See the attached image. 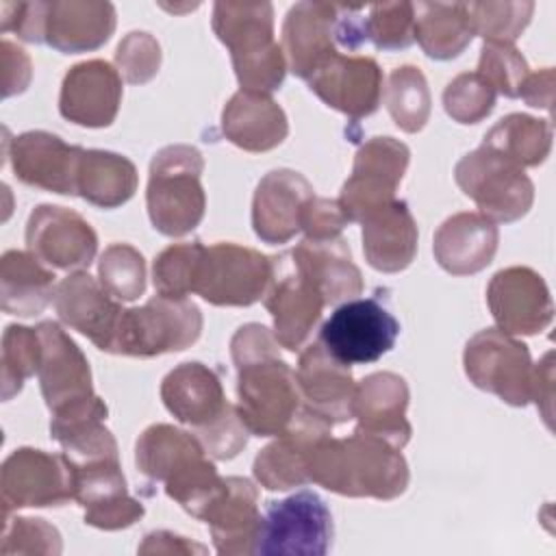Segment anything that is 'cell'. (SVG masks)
I'll return each mask as SVG.
<instances>
[{"mask_svg":"<svg viewBox=\"0 0 556 556\" xmlns=\"http://www.w3.org/2000/svg\"><path fill=\"white\" fill-rule=\"evenodd\" d=\"M278 345L261 324L241 326L230 341L237 365V413L256 437H278L302 408L295 371L280 358Z\"/></svg>","mask_w":556,"mask_h":556,"instance_id":"6da1fadb","label":"cell"},{"mask_svg":"<svg viewBox=\"0 0 556 556\" xmlns=\"http://www.w3.org/2000/svg\"><path fill=\"white\" fill-rule=\"evenodd\" d=\"M308 482L348 497L395 500L408 486V465L389 441L356 428L348 439L321 437L306 460Z\"/></svg>","mask_w":556,"mask_h":556,"instance_id":"7a4b0ae2","label":"cell"},{"mask_svg":"<svg viewBox=\"0 0 556 556\" xmlns=\"http://www.w3.org/2000/svg\"><path fill=\"white\" fill-rule=\"evenodd\" d=\"M135 463L148 480L163 484L167 497L195 519H202L224 489V478L206 458L200 439L169 424H154L141 432L135 445Z\"/></svg>","mask_w":556,"mask_h":556,"instance_id":"3957f363","label":"cell"},{"mask_svg":"<svg viewBox=\"0 0 556 556\" xmlns=\"http://www.w3.org/2000/svg\"><path fill=\"white\" fill-rule=\"evenodd\" d=\"M213 30L230 50L243 91L269 96L280 89L287 59L274 39V7L269 2H215Z\"/></svg>","mask_w":556,"mask_h":556,"instance_id":"277c9868","label":"cell"},{"mask_svg":"<svg viewBox=\"0 0 556 556\" xmlns=\"http://www.w3.org/2000/svg\"><path fill=\"white\" fill-rule=\"evenodd\" d=\"M202 172L204 159L193 146H167L152 156L146 202L150 222L161 235L182 237L202 222L206 208Z\"/></svg>","mask_w":556,"mask_h":556,"instance_id":"5b68a950","label":"cell"},{"mask_svg":"<svg viewBox=\"0 0 556 556\" xmlns=\"http://www.w3.org/2000/svg\"><path fill=\"white\" fill-rule=\"evenodd\" d=\"M200 332L202 313L191 300L156 293L143 306L122 313L111 352L139 358L180 352L193 345Z\"/></svg>","mask_w":556,"mask_h":556,"instance_id":"8992f818","label":"cell"},{"mask_svg":"<svg viewBox=\"0 0 556 556\" xmlns=\"http://www.w3.org/2000/svg\"><path fill=\"white\" fill-rule=\"evenodd\" d=\"M456 185L493 224L521 219L534 200V185L517 163L480 146L454 167Z\"/></svg>","mask_w":556,"mask_h":556,"instance_id":"52a82bcc","label":"cell"},{"mask_svg":"<svg viewBox=\"0 0 556 556\" xmlns=\"http://www.w3.org/2000/svg\"><path fill=\"white\" fill-rule=\"evenodd\" d=\"M332 543V515L313 491H298L269 502L261 515L254 554L263 556H324Z\"/></svg>","mask_w":556,"mask_h":556,"instance_id":"ba28073f","label":"cell"},{"mask_svg":"<svg viewBox=\"0 0 556 556\" xmlns=\"http://www.w3.org/2000/svg\"><path fill=\"white\" fill-rule=\"evenodd\" d=\"M271 276V256L237 243H215L200 254L193 293L215 306H250L265 298Z\"/></svg>","mask_w":556,"mask_h":556,"instance_id":"9c48e42d","label":"cell"},{"mask_svg":"<svg viewBox=\"0 0 556 556\" xmlns=\"http://www.w3.org/2000/svg\"><path fill=\"white\" fill-rule=\"evenodd\" d=\"M467 378L482 391L497 395L513 406H526L532 400L534 365L528 345L500 328H486L473 334L463 354Z\"/></svg>","mask_w":556,"mask_h":556,"instance_id":"30bf717a","label":"cell"},{"mask_svg":"<svg viewBox=\"0 0 556 556\" xmlns=\"http://www.w3.org/2000/svg\"><path fill=\"white\" fill-rule=\"evenodd\" d=\"M400 334V321L376 298L348 300L319 330L321 345L343 365H367L384 356Z\"/></svg>","mask_w":556,"mask_h":556,"instance_id":"8fae6325","label":"cell"},{"mask_svg":"<svg viewBox=\"0 0 556 556\" xmlns=\"http://www.w3.org/2000/svg\"><path fill=\"white\" fill-rule=\"evenodd\" d=\"M0 486L4 517L17 508L63 506L74 500V469L63 452L20 447L2 463Z\"/></svg>","mask_w":556,"mask_h":556,"instance_id":"7c38bea8","label":"cell"},{"mask_svg":"<svg viewBox=\"0 0 556 556\" xmlns=\"http://www.w3.org/2000/svg\"><path fill=\"white\" fill-rule=\"evenodd\" d=\"M408 159L406 143L393 137H374L358 148L352 176L339 195L348 222H363L369 213L395 200Z\"/></svg>","mask_w":556,"mask_h":556,"instance_id":"4fadbf2b","label":"cell"},{"mask_svg":"<svg viewBox=\"0 0 556 556\" xmlns=\"http://www.w3.org/2000/svg\"><path fill=\"white\" fill-rule=\"evenodd\" d=\"M271 261L274 276L263 302L274 317L276 341L295 352L308 339L326 302L317 287L298 269L289 252L271 256Z\"/></svg>","mask_w":556,"mask_h":556,"instance_id":"5bb4252c","label":"cell"},{"mask_svg":"<svg viewBox=\"0 0 556 556\" xmlns=\"http://www.w3.org/2000/svg\"><path fill=\"white\" fill-rule=\"evenodd\" d=\"M72 469L74 502L85 508V523L100 530H122L143 517V504L126 489L119 456L72 463Z\"/></svg>","mask_w":556,"mask_h":556,"instance_id":"9a60e30c","label":"cell"},{"mask_svg":"<svg viewBox=\"0 0 556 556\" xmlns=\"http://www.w3.org/2000/svg\"><path fill=\"white\" fill-rule=\"evenodd\" d=\"M486 302L506 334H536L552 324L554 304L545 280L530 267H506L486 287Z\"/></svg>","mask_w":556,"mask_h":556,"instance_id":"2e32d148","label":"cell"},{"mask_svg":"<svg viewBox=\"0 0 556 556\" xmlns=\"http://www.w3.org/2000/svg\"><path fill=\"white\" fill-rule=\"evenodd\" d=\"M26 245L30 254L54 269H83L96 256L98 237L78 213L41 204L28 217Z\"/></svg>","mask_w":556,"mask_h":556,"instance_id":"e0dca14e","label":"cell"},{"mask_svg":"<svg viewBox=\"0 0 556 556\" xmlns=\"http://www.w3.org/2000/svg\"><path fill=\"white\" fill-rule=\"evenodd\" d=\"M332 424L302 404L291 424L274 443L263 447L254 458V478L267 491H287L308 482L306 460L313 445L330 434Z\"/></svg>","mask_w":556,"mask_h":556,"instance_id":"ac0fdd59","label":"cell"},{"mask_svg":"<svg viewBox=\"0 0 556 556\" xmlns=\"http://www.w3.org/2000/svg\"><path fill=\"white\" fill-rule=\"evenodd\" d=\"M37 332L41 339L37 376L52 415L93 397L91 369L74 339L56 321H41Z\"/></svg>","mask_w":556,"mask_h":556,"instance_id":"d6986e66","label":"cell"},{"mask_svg":"<svg viewBox=\"0 0 556 556\" xmlns=\"http://www.w3.org/2000/svg\"><path fill=\"white\" fill-rule=\"evenodd\" d=\"M328 106L352 119L371 115L382 98V72L371 56L334 54L306 78Z\"/></svg>","mask_w":556,"mask_h":556,"instance_id":"ffe728a7","label":"cell"},{"mask_svg":"<svg viewBox=\"0 0 556 556\" xmlns=\"http://www.w3.org/2000/svg\"><path fill=\"white\" fill-rule=\"evenodd\" d=\"M80 146H70L46 130H28L11 139L9 161L17 180L28 187L76 195Z\"/></svg>","mask_w":556,"mask_h":556,"instance_id":"44dd1931","label":"cell"},{"mask_svg":"<svg viewBox=\"0 0 556 556\" xmlns=\"http://www.w3.org/2000/svg\"><path fill=\"white\" fill-rule=\"evenodd\" d=\"M161 400L178 421L193 428L195 437L213 430L235 410L217 374L198 361L182 363L163 378Z\"/></svg>","mask_w":556,"mask_h":556,"instance_id":"7402d4cb","label":"cell"},{"mask_svg":"<svg viewBox=\"0 0 556 556\" xmlns=\"http://www.w3.org/2000/svg\"><path fill=\"white\" fill-rule=\"evenodd\" d=\"M282 52L291 72L302 80H306L330 56L339 54V4H293L282 24Z\"/></svg>","mask_w":556,"mask_h":556,"instance_id":"603a6c76","label":"cell"},{"mask_svg":"<svg viewBox=\"0 0 556 556\" xmlns=\"http://www.w3.org/2000/svg\"><path fill=\"white\" fill-rule=\"evenodd\" d=\"M54 308L59 319L85 334L98 350L111 352L119 317L124 313L115 300L87 271H76L63 278L54 289Z\"/></svg>","mask_w":556,"mask_h":556,"instance_id":"cb8c5ba5","label":"cell"},{"mask_svg":"<svg viewBox=\"0 0 556 556\" xmlns=\"http://www.w3.org/2000/svg\"><path fill=\"white\" fill-rule=\"evenodd\" d=\"M119 102L122 76L102 59L76 63L67 70L61 83L59 111L65 119L78 126H109L117 117Z\"/></svg>","mask_w":556,"mask_h":556,"instance_id":"d4e9b609","label":"cell"},{"mask_svg":"<svg viewBox=\"0 0 556 556\" xmlns=\"http://www.w3.org/2000/svg\"><path fill=\"white\" fill-rule=\"evenodd\" d=\"M313 185L293 169H274L263 176L252 200V226L269 245L287 243L302 230V211L313 198Z\"/></svg>","mask_w":556,"mask_h":556,"instance_id":"484cf974","label":"cell"},{"mask_svg":"<svg viewBox=\"0 0 556 556\" xmlns=\"http://www.w3.org/2000/svg\"><path fill=\"white\" fill-rule=\"evenodd\" d=\"M298 387L302 404L321 415L330 424H341L352 417L354 378L350 365L339 363L321 341H313L298 361Z\"/></svg>","mask_w":556,"mask_h":556,"instance_id":"4316f807","label":"cell"},{"mask_svg":"<svg viewBox=\"0 0 556 556\" xmlns=\"http://www.w3.org/2000/svg\"><path fill=\"white\" fill-rule=\"evenodd\" d=\"M406 380L393 371L371 374L354 387L352 417L358 421L356 428L389 441L397 450L408 443L413 432L406 419Z\"/></svg>","mask_w":556,"mask_h":556,"instance_id":"83f0119b","label":"cell"},{"mask_svg":"<svg viewBox=\"0 0 556 556\" xmlns=\"http://www.w3.org/2000/svg\"><path fill=\"white\" fill-rule=\"evenodd\" d=\"M202 521L208 523L219 554H254L261 528L256 486L248 478H224V489L211 502Z\"/></svg>","mask_w":556,"mask_h":556,"instance_id":"f1b7e54d","label":"cell"},{"mask_svg":"<svg viewBox=\"0 0 556 556\" xmlns=\"http://www.w3.org/2000/svg\"><path fill=\"white\" fill-rule=\"evenodd\" d=\"M497 226L482 213H456L434 232L437 263L452 276H469L484 269L497 252Z\"/></svg>","mask_w":556,"mask_h":556,"instance_id":"f546056e","label":"cell"},{"mask_svg":"<svg viewBox=\"0 0 556 556\" xmlns=\"http://www.w3.org/2000/svg\"><path fill=\"white\" fill-rule=\"evenodd\" d=\"M115 30V7L111 2H46L43 43L78 54L100 48Z\"/></svg>","mask_w":556,"mask_h":556,"instance_id":"4dcf8cb0","label":"cell"},{"mask_svg":"<svg viewBox=\"0 0 556 556\" xmlns=\"http://www.w3.org/2000/svg\"><path fill=\"white\" fill-rule=\"evenodd\" d=\"M363 252L367 263L395 274L406 269L417 254V224L404 200H393L369 213L363 222Z\"/></svg>","mask_w":556,"mask_h":556,"instance_id":"1f68e13d","label":"cell"},{"mask_svg":"<svg viewBox=\"0 0 556 556\" xmlns=\"http://www.w3.org/2000/svg\"><path fill=\"white\" fill-rule=\"evenodd\" d=\"M289 254L298 269L317 287L326 304L352 300L363 291L361 269L352 263L343 237L321 241L304 239Z\"/></svg>","mask_w":556,"mask_h":556,"instance_id":"d6a6232c","label":"cell"},{"mask_svg":"<svg viewBox=\"0 0 556 556\" xmlns=\"http://www.w3.org/2000/svg\"><path fill=\"white\" fill-rule=\"evenodd\" d=\"M222 130L245 152H267L285 141L289 124L271 96L239 89L224 106Z\"/></svg>","mask_w":556,"mask_h":556,"instance_id":"836d02e7","label":"cell"},{"mask_svg":"<svg viewBox=\"0 0 556 556\" xmlns=\"http://www.w3.org/2000/svg\"><path fill=\"white\" fill-rule=\"evenodd\" d=\"M54 274L30 252L9 250L0 261L2 311L9 315H39L54 298Z\"/></svg>","mask_w":556,"mask_h":556,"instance_id":"e575fe53","label":"cell"},{"mask_svg":"<svg viewBox=\"0 0 556 556\" xmlns=\"http://www.w3.org/2000/svg\"><path fill=\"white\" fill-rule=\"evenodd\" d=\"M137 167L122 154L106 150H83L76 195L100 208H115L137 191Z\"/></svg>","mask_w":556,"mask_h":556,"instance_id":"d590c367","label":"cell"},{"mask_svg":"<svg viewBox=\"0 0 556 556\" xmlns=\"http://www.w3.org/2000/svg\"><path fill=\"white\" fill-rule=\"evenodd\" d=\"M413 37L430 59L458 56L473 37L465 2L413 4Z\"/></svg>","mask_w":556,"mask_h":556,"instance_id":"8d00e7d4","label":"cell"},{"mask_svg":"<svg viewBox=\"0 0 556 556\" xmlns=\"http://www.w3.org/2000/svg\"><path fill=\"white\" fill-rule=\"evenodd\" d=\"M482 146L500 152L519 167H534L552 150V124L523 113H510L484 135Z\"/></svg>","mask_w":556,"mask_h":556,"instance_id":"74e56055","label":"cell"},{"mask_svg":"<svg viewBox=\"0 0 556 556\" xmlns=\"http://www.w3.org/2000/svg\"><path fill=\"white\" fill-rule=\"evenodd\" d=\"M384 104L400 130L419 132L430 117V91L421 70L415 65L395 67L384 89Z\"/></svg>","mask_w":556,"mask_h":556,"instance_id":"f35d334b","label":"cell"},{"mask_svg":"<svg viewBox=\"0 0 556 556\" xmlns=\"http://www.w3.org/2000/svg\"><path fill=\"white\" fill-rule=\"evenodd\" d=\"M41 361V339L37 328L7 326L2 337V397L11 400L22 391L26 378L35 376Z\"/></svg>","mask_w":556,"mask_h":556,"instance_id":"ab89813d","label":"cell"},{"mask_svg":"<svg viewBox=\"0 0 556 556\" xmlns=\"http://www.w3.org/2000/svg\"><path fill=\"white\" fill-rule=\"evenodd\" d=\"M100 285L119 302H132L146 291V261L128 243L109 245L98 265Z\"/></svg>","mask_w":556,"mask_h":556,"instance_id":"60d3db41","label":"cell"},{"mask_svg":"<svg viewBox=\"0 0 556 556\" xmlns=\"http://www.w3.org/2000/svg\"><path fill=\"white\" fill-rule=\"evenodd\" d=\"M473 35L493 43H513L528 26L534 2H465Z\"/></svg>","mask_w":556,"mask_h":556,"instance_id":"b9f144b4","label":"cell"},{"mask_svg":"<svg viewBox=\"0 0 556 556\" xmlns=\"http://www.w3.org/2000/svg\"><path fill=\"white\" fill-rule=\"evenodd\" d=\"M202 250L204 245L200 241L165 248L154 258L152 267L156 293L163 298H187L189 293H193V280Z\"/></svg>","mask_w":556,"mask_h":556,"instance_id":"7bdbcfd3","label":"cell"},{"mask_svg":"<svg viewBox=\"0 0 556 556\" xmlns=\"http://www.w3.org/2000/svg\"><path fill=\"white\" fill-rule=\"evenodd\" d=\"M495 89L478 74H458L443 91L445 113L458 124H478L495 106Z\"/></svg>","mask_w":556,"mask_h":556,"instance_id":"ee69618b","label":"cell"},{"mask_svg":"<svg viewBox=\"0 0 556 556\" xmlns=\"http://www.w3.org/2000/svg\"><path fill=\"white\" fill-rule=\"evenodd\" d=\"M478 74L506 98H519L530 67L513 43L484 41L478 61Z\"/></svg>","mask_w":556,"mask_h":556,"instance_id":"f6af8a7d","label":"cell"},{"mask_svg":"<svg viewBox=\"0 0 556 556\" xmlns=\"http://www.w3.org/2000/svg\"><path fill=\"white\" fill-rule=\"evenodd\" d=\"M367 41L378 50L408 48L413 37V4L410 2H384L367 9Z\"/></svg>","mask_w":556,"mask_h":556,"instance_id":"bcb514c9","label":"cell"},{"mask_svg":"<svg viewBox=\"0 0 556 556\" xmlns=\"http://www.w3.org/2000/svg\"><path fill=\"white\" fill-rule=\"evenodd\" d=\"M2 554H59L61 534L46 519L4 517Z\"/></svg>","mask_w":556,"mask_h":556,"instance_id":"7dc6e473","label":"cell"},{"mask_svg":"<svg viewBox=\"0 0 556 556\" xmlns=\"http://www.w3.org/2000/svg\"><path fill=\"white\" fill-rule=\"evenodd\" d=\"M117 72L130 83L141 85L148 83L161 65V48L159 41L148 33H130L122 39L115 52Z\"/></svg>","mask_w":556,"mask_h":556,"instance_id":"c3c4849f","label":"cell"},{"mask_svg":"<svg viewBox=\"0 0 556 556\" xmlns=\"http://www.w3.org/2000/svg\"><path fill=\"white\" fill-rule=\"evenodd\" d=\"M348 217L339 204V200L317 198L313 195L302 211V230L306 239H334L341 237L343 226H348Z\"/></svg>","mask_w":556,"mask_h":556,"instance_id":"681fc988","label":"cell"},{"mask_svg":"<svg viewBox=\"0 0 556 556\" xmlns=\"http://www.w3.org/2000/svg\"><path fill=\"white\" fill-rule=\"evenodd\" d=\"M554 354L547 352L541 363L534 365L532 376V400L543 413L545 424L552 428V397H554V367H552Z\"/></svg>","mask_w":556,"mask_h":556,"instance_id":"f907efd6","label":"cell"},{"mask_svg":"<svg viewBox=\"0 0 556 556\" xmlns=\"http://www.w3.org/2000/svg\"><path fill=\"white\" fill-rule=\"evenodd\" d=\"M519 98L526 100V104L534 109H552L554 104V70L545 67L541 72L528 74Z\"/></svg>","mask_w":556,"mask_h":556,"instance_id":"816d5d0a","label":"cell"},{"mask_svg":"<svg viewBox=\"0 0 556 556\" xmlns=\"http://www.w3.org/2000/svg\"><path fill=\"white\" fill-rule=\"evenodd\" d=\"M30 80V61L24 54L17 65H13V59L9 50L2 46V93L9 98L13 93H20L26 89Z\"/></svg>","mask_w":556,"mask_h":556,"instance_id":"f5cc1de1","label":"cell"},{"mask_svg":"<svg viewBox=\"0 0 556 556\" xmlns=\"http://www.w3.org/2000/svg\"><path fill=\"white\" fill-rule=\"evenodd\" d=\"M163 536H165V545L163 543H143L139 547V554H189V552H204L202 545H195V543H189L185 536H178V534H172V532H165L163 530Z\"/></svg>","mask_w":556,"mask_h":556,"instance_id":"db71d44e","label":"cell"}]
</instances>
